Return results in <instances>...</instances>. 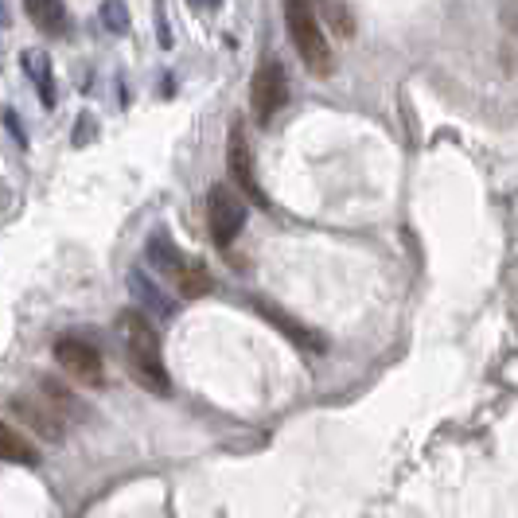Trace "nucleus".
<instances>
[{
	"instance_id": "1",
	"label": "nucleus",
	"mask_w": 518,
	"mask_h": 518,
	"mask_svg": "<svg viewBox=\"0 0 518 518\" xmlns=\"http://www.w3.org/2000/svg\"><path fill=\"white\" fill-rule=\"evenodd\" d=\"M117 328L125 335V359H129L133 382L152 390V394H168V370H164V359H160L156 328L148 324L141 312H121Z\"/></svg>"
},
{
	"instance_id": "2",
	"label": "nucleus",
	"mask_w": 518,
	"mask_h": 518,
	"mask_svg": "<svg viewBox=\"0 0 518 518\" xmlns=\"http://www.w3.org/2000/svg\"><path fill=\"white\" fill-rule=\"evenodd\" d=\"M285 28H289V39L300 51L304 67L312 74H320V78H328L332 74V47H328L324 28L316 20V8H308L304 0H289L285 4Z\"/></svg>"
},
{
	"instance_id": "3",
	"label": "nucleus",
	"mask_w": 518,
	"mask_h": 518,
	"mask_svg": "<svg viewBox=\"0 0 518 518\" xmlns=\"http://www.w3.org/2000/svg\"><path fill=\"white\" fill-rule=\"evenodd\" d=\"M207 222H211V238L219 250H230L234 238L246 226V203L238 199V191L230 184H215L207 195Z\"/></svg>"
},
{
	"instance_id": "4",
	"label": "nucleus",
	"mask_w": 518,
	"mask_h": 518,
	"mask_svg": "<svg viewBox=\"0 0 518 518\" xmlns=\"http://www.w3.org/2000/svg\"><path fill=\"white\" fill-rule=\"evenodd\" d=\"M55 363L71 374L74 382H86V386H102L106 382V363H102V351L90 347L86 339L78 335H63L55 339Z\"/></svg>"
},
{
	"instance_id": "5",
	"label": "nucleus",
	"mask_w": 518,
	"mask_h": 518,
	"mask_svg": "<svg viewBox=\"0 0 518 518\" xmlns=\"http://www.w3.org/2000/svg\"><path fill=\"white\" fill-rule=\"evenodd\" d=\"M250 102H254V113H258L261 125H269L277 117V110H285V102H289V74H285V67L277 59L261 63L258 71H254Z\"/></svg>"
},
{
	"instance_id": "6",
	"label": "nucleus",
	"mask_w": 518,
	"mask_h": 518,
	"mask_svg": "<svg viewBox=\"0 0 518 518\" xmlns=\"http://www.w3.org/2000/svg\"><path fill=\"white\" fill-rule=\"evenodd\" d=\"M226 168H230V180L238 191H246V199L250 203H258V207H269V199H265V191L258 184V172H254V156H250V145H246V133H242V125L234 121L230 125V141H226Z\"/></svg>"
},
{
	"instance_id": "7",
	"label": "nucleus",
	"mask_w": 518,
	"mask_h": 518,
	"mask_svg": "<svg viewBox=\"0 0 518 518\" xmlns=\"http://www.w3.org/2000/svg\"><path fill=\"white\" fill-rule=\"evenodd\" d=\"M8 413H12V421H20V425H28V433H39L43 441H59L63 437V413L51 406V402H39V398H28V394H16L12 402H8Z\"/></svg>"
},
{
	"instance_id": "8",
	"label": "nucleus",
	"mask_w": 518,
	"mask_h": 518,
	"mask_svg": "<svg viewBox=\"0 0 518 518\" xmlns=\"http://www.w3.org/2000/svg\"><path fill=\"white\" fill-rule=\"evenodd\" d=\"M258 312L265 316V320H269V324H273V328H277V332L289 335L296 347H316V351L324 347V339H320V335L312 332V328H304V324H300V320H293V316H285L281 308H273V304H261V300H258Z\"/></svg>"
},
{
	"instance_id": "9",
	"label": "nucleus",
	"mask_w": 518,
	"mask_h": 518,
	"mask_svg": "<svg viewBox=\"0 0 518 518\" xmlns=\"http://www.w3.org/2000/svg\"><path fill=\"white\" fill-rule=\"evenodd\" d=\"M0 456H4V464H20V468H36L39 464L36 444L24 441V433L16 425H4L0 429Z\"/></svg>"
},
{
	"instance_id": "10",
	"label": "nucleus",
	"mask_w": 518,
	"mask_h": 518,
	"mask_svg": "<svg viewBox=\"0 0 518 518\" xmlns=\"http://www.w3.org/2000/svg\"><path fill=\"white\" fill-rule=\"evenodd\" d=\"M28 16L36 20V28L51 32V36L67 32V8L55 4V0H28Z\"/></svg>"
},
{
	"instance_id": "11",
	"label": "nucleus",
	"mask_w": 518,
	"mask_h": 518,
	"mask_svg": "<svg viewBox=\"0 0 518 518\" xmlns=\"http://www.w3.org/2000/svg\"><path fill=\"white\" fill-rule=\"evenodd\" d=\"M148 261H152V269H160V273H168L176 281H180V273L187 269V261L176 254V246L168 238H148Z\"/></svg>"
},
{
	"instance_id": "12",
	"label": "nucleus",
	"mask_w": 518,
	"mask_h": 518,
	"mask_svg": "<svg viewBox=\"0 0 518 518\" xmlns=\"http://www.w3.org/2000/svg\"><path fill=\"white\" fill-rule=\"evenodd\" d=\"M39 390H43V398L59 409L63 417H78V413H82L78 398H74V394L67 390V386H63V382H59V378H43V382H39Z\"/></svg>"
},
{
	"instance_id": "13",
	"label": "nucleus",
	"mask_w": 518,
	"mask_h": 518,
	"mask_svg": "<svg viewBox=\"0 0 518 518\" xmlns=\"http://www.w3.org/2000/svg\"><path fill=\"white\" fill-rule=\"evenodd\" d=\"M211 285H215V281L207 277V269H203V265H195V261H187V269L180 273V293L195 300V296L211 293Z\"/></svg>"
},
{
	"instance_id": "14",
	"label": "nucleus",
	"mask_w": 518,
	"mask_h": 518,
	"mask_svg": "<svg viewBox=\"0 0 518 518\" xmlns=\"http://www.w3.org/2000/svg\"><path fill=\"white\" fill-rule=\"evenodd\" d=\"M24 71L36 78L39 98L51 106V71H47V55H43V51H28V55H24Z\"/></svg>"
},
{
	"instance_id": "15",
	"label": "nucleus",
	"mask_w": 518,
	"mask_h": 518,
	"mask_svg": "<svg viewBox=\"0 0 518 518\" xmlns=\"http://www.w3.org/2000/svg\"><path fill=\"white\" fill-rule=\"evenodd\" d=\"M320 16L332 24V32H339V36H355V12H351V4H324Z\"/></svg>"
},
{
	"instance_id": "16",
	"label": "nucleus",
	"mask_w": 518,
	"mask_h": 518,
	"mask_svg": "<svg viewBox=\"0 0 518 518\" xmlns=\"http://www.w3.org/2000/svg\"><path fill=\"white\" fill-rule=\"evenodd\" d=\"M133 289H137V293L145 296L148 304H156V312H160V316H172V308H168V300H164V296L156 293V289H148L145 281H141V273H133Z\"/></svg>"
},
{
	"instance_id": "17",
	"label": "nucleus",
	"mask_w": 518,
	"mask_h": 518,
	"mask_svg": "<svg viewBox=\"0 0 518 518\" xmlns=\"http://www.w3.org/2000/svg\"><path fill=\"white\" fill-rule=\"evenodd\" d=\"M102 16L110 20V32H125V24H129L125 4H102Z\"/></svg>"
}]
</instances>
